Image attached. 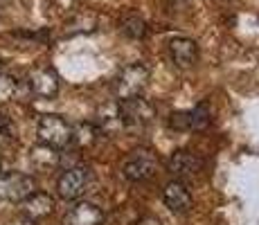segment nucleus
Returning <instances> with one entry per match:
<instances>
[{
  "label": "nucleus",
  "instance_id": "obj_6",
  "mask_svg": "<svg viewBox=\"0 0 259 225\" xmlns=\"http://www.w3.org/2000/svg\"><path fill=\"white\" fill-rule=\"evenodd\" d=\"M34 192V180L25 173H0V203H21Z\"/></svg>",
  "mask_w": 259,
  "mask_h": 225
},
{
  "label": "nucleus",
  "instance_id": "obj_16",
  "mask_svg": "<svg viewBox=\"0 0 259 225\" xmlns=\"http://www.w3.org/2000/svg\"><path fill=\"white\" fill-rule=\"evenodd\" d=\"M18 93V81L9 74L0 72V102H9Z\"/></svg>",
  "mask_w": 259,
  "mask_h": 225
},
{
  "label": "nucleus",
  "instance_id": "obj_18",
  "mask_svg": "<svg viewBox=\"0 0 259 225\" xmlns=\"http://www.w3.org/2000/svg\"><path fill=\"white\" fill-rule=\"evenodd\" d=\"M7 3H9V0H0V9H3L5 5H7Z\"/></svg>",
  "mask_w": 259,
  "mask_h": 225
},
{
  "label": "nucleus",
  "instance_id": "obj_11",
  "mask_svg": "<svg viewBox=\"0 0 259 225\" xmlns=\"http://www.w3.org/2000/svg\"><path fill=\"white\" fill-rule=\"evenodd\" d=\"M29 88L36 97H43V99H52L57 97L59 93V77L48 68H41V70H34L29 74Z\"/></svg>",
  "mask_w": 259,
  "mask_h": 225
},
{
  "label": "nucleus",
  "instance_id": "obj_2",
  "mask_svg": "<svg viewBox=\"0 0 259 225\" xmlns=\"http://www.w3.org/2000/svg\"><path fill=\"white\" fill-rule=\"evenodd\" d=\"M158 160L149 149H133L119 167V176L128 183H144L156 173Z\"/></svg>",
  "mask_w": 259,
  "mask_h": 225
},
{
  "label": "nucleus",
  "instance_id": "obj_1",
  "mask_svg": "<svg viewBox=\"0 0 259 225\" xmlns=\"http://www.w3.org/2000/svg\"><path fill=\"white\" fill-rule=\"evenodd\" d=\"M38 142L50 149H63L74 140V128L59 115H43L36 126Z\"/></svg>",
  "mask_w": 259,
  "mask_h": 225
},
{
  "label": "nucleus",
  "instance_id": "obj_17",
  "mask_svg": "<svg viewBox=\"0 0 259 225\" xmlns=\"http://www.w3.org/2000/svg\"><path fill=\"white\" fill-rule=\"evenodd\" d=\"M136 225H162V223H160V218H156V216H142Z\"/></svg>",
  "mask_w": 259,
  "mask_h": 225
},
{
  "label": "nucleus",
  "instance_id": "obj_13",
  "mask_svg": "<svg viewBox=\"0 0 259 225\" xmlns=\"http://www.w3.org/2000/svg\"><path fill=\"white\" fill-rule=\"evenodd\" d=\"M21 209L27 218H43L54 209V198L50 194L32 192L27 198L21 201Z\"/></svg>",
  "mask_w": 259,
  "mask_h": 225
},
{
  "label": "nucleus",
  "instance_id": "obj_3",
  "mask_svg": "<svg viewBox=\"0 0 259 225\" xmlns=\"http://www.w3.org/2000/svg\"><path fill=\"white\" fill-rule=\"evenodd\" d=\"M147 83H149V70L140 66V63H133V66H126L115 77V81H113V95L117 99L138 97L147 88Z\"/></svg>",
  "mask_w": 259,
  "mask_h": 225
},
{
  "label": "nucleus",
  "instance_id": "obj_5",
  "mask_svg": "<svg viewBox=\"0 0 259 225\" xmlns=\"http://www.w3.org/2000/svg\"><path fill=\"white\" fill-rule=\"evenodd\" d=\"M119 115H122V122L124 126H147L149 122L153 119V106L147 102V99L142 97V95H138V97H128V99H119Z\"/></svg>",
  "mask_w": 259,
  "mask_h": 225
},
{
  "label": "nucleus",
  "instance_id": "obj_10",
  "mask_svg": "<svg viewBox=\"0 0 259 225\" xmlns=\"http://www.w3.org/2000/svg\"><path fill=\"white\" fill-rule=\"evenodd\" d=\"M63 225H104V212L93 203H77L66 214Z\"/></svg>",
  "mask_w": 259,
  "mask_h": 225
},
{
  "label": "nucleus",
  "instance_id": "obj_7",
  "mask_svg": "<svg viewBox=\"0 0 259 225\" xmlns=\"http://www.w3.org/2000/svg\"><path fill=\"white\" fill-rule=\"evenodd\" d=\"M205 167V160L192 151H176L167 162V169L176 180L196 178Z\"/></svg>",
  "mask_w": 259,
  "mask_h": 225
},
{
  "label": "nucleus",
  "instance_id": "obj_9",
  "mask_svg": "<svg viewBox=\"0 0 259 225\" xmlns=\"http://www.w3.org/2000/svg\"><path fill=\"white\" fill-rule=\"evenodd\" d=\"M174 128H181V131H201L210 124V108L207 104H196L192 111L185 113H174L171 119H169Z\"/></svg>",
  "mask_w": 259,
  "mask_h": 225
},
{
  "label": "nucleus",
  "instance_id": "obj_8",
  "mask_svg": "<svg viewBox=\"0 0 259 225\" xmlns=\"http://www.w3.org/2000/svg\"><path fill=\"white\" fill-rule=\"evenodd\" d=\"M162 203L171 214L176 216H185V214L192 212V194H189L187 185L183 180L174 178L171 183L162 189Z\"/></svg>",
  "mask_w": 259,
  "mask_h": 225
},
{
  "label": "nucleus",
  "instance_id": "obj_4",
  "mask_svg": "<svg viewBox=\"0 0 259 225\" xmlns=\"http://www.w3.org/2000/svg\"><path fill=\"white\" fill-rule=\"evenodd\" d=\"M91 180H93L91 169H86V167L66 169V171L59 176V183H57L59 196L66 198V201H77V198H81L83 194H86V189L91 187Z\"/></svg>",
  "mask_w": 259,
  "mask_h": 225
},
{
  "label": "nucleus",
  "instance_id": "obj_12",
  "mask_svg": "<svg viewBox=\"0 0 259 225\" xmlns=\"http://www.w3.org/2000/svg\"><path fill=\"white\" fill-rule=\"evenodd\" d=\"M169 54H171L176 66H181V68L194 66L198 59V45L196 41H192L187 36H176L169 41Z\"/></svg>",
  "mask_w": 259,
  "mask_h": 225
},
{
  "label": "nucleus",
  "instance_id": "obj_14",
  "mask_svg": "<svg viewBox=\"0 0 259 225\" xmlns=\"http://www.w3.org/2000/svg\"><path fill=\"white\" fill-rule=\"evenodd\" d=\"M124 128L122 115H119V104H108L97 113V133L115 135Z\"/></svg>",
  "mask_w": 259,
  "mask_h": 225
},
{
  "label": "nucleus",
  "instance_id": "obj_15",
  "mask_svg": "<svg viewBox=\"0 0 259 225\" xmlns=\"http://www.w3.org/2000/svg\"><path fill=\"white\" fill-rule=\"evenodd\" d=\"M119 32L126 38H133V41H140V38L147 36V23L142 21L138 14H128L119 21Z\"/></svg>",
  "mask_w": 259,
  "mask_h": 225
}]
</instances>
